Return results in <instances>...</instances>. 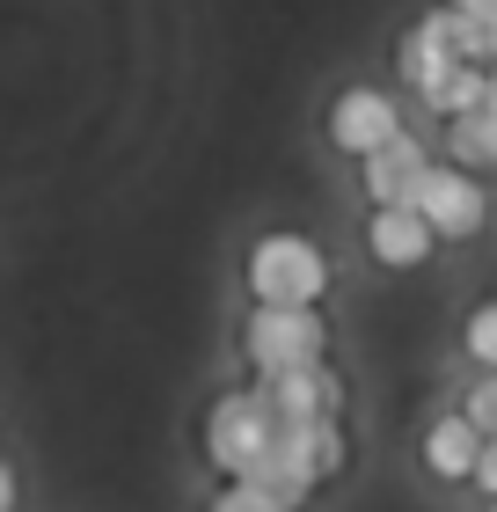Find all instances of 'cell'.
Returning a JSON list of instances; mask_svg holds the SVG:
<instances>
[{"instance_id": "1", "label": "cell", "mask_w": 497, "mask_h": 512, "mask_svg": "<svg viewBox=\"0 0 497 512\" xmlns=\"http://www.w3.org/2000/svg\"><path fill=\"white\" fill-rule=\"evenodd\" d=\"M242 286L249 308H322L329 293V249L300 227H278V235H256L242 256Z\"/></svg>"}, {"instance_id": "2", "label": "cell", "mask_w": 497, "mask_h": 512, "mask_svg": "<svg viewBox=\"0 0 497 512\" xmlns=\"http://www.w3.org/2000/svg\"><path fill=\"white\" fill-rule=\"evenodd\" d=\"M329 352V322L322 308H249L242 315V359L249 374H300V366H322Z\"/></svg>"}, {"instance_id": "3", "label": "cell", "mask_w": 497, "mask_h": 512, "mask_svg": "<svg viewBox=\"0 0 497 512\" xmlns=\"http://www.w3.org/2000/svg\"><path fill=\"white\" fill-rule=\"evenodd\" d=\"M249 395H256V410L271 417V439L344 417V381L329 374V359L322 366H300V374H264V381H249Z\"/></svg>"}, {"instance_id": "4", "label": "cell", "mask_w": 497, "mask_h": 512, "mask_svg": "<svg viewBox=\"0 0 497 512\" xmlns=\"http://www.w3.org/2000/svg\"><path fill=\"white\" fill-rule=\"evenodd\" d=\"M402 132H410L402 125V103L388 88H373V81H344L337 103H329V147L344 161H373L381 147H395Z\"/></svg>"}, {"instance_id": "5", "label": "cell", "mask_w": 497, "mask_h": 512, "mask_svg": "<svg viewBox=\"0 0 497 512\" xmlns=\"http://www.w3.org/2000/svg\"><path fill=\"white\" fill-rule=\"evenodd\" d=\"M264 454H271V417L256 410L249 388H227L220 403L205 410V461H212L227 483H242Z\"/></svg>"}, {"instance_id": "6", "label": "cell", "mask_w": 497, "mask_h": 512, "mask_svg": "<svg viewBox=\"0 0 497 512\" xmlns=\"http://www.w3.org/2000/svg\"><path fill=\"white\" fill-rule=\"evenodd\" d=\"M410 213L432 227V242H476L483 220H490V198H483V176L454 169V161H439L432 176H424V191Z\"/></svg>"}, {"instance_id": "7", "label": "cell", "mask_w": 497, "mask_h": 512, "mask_svg": "<svg viewBox=\"0 0 497 512\" xmlns=\"http://www.w3.org/2000/svg\"><path fill=\"white\" fill-rule=\"evenodd\" d=\"M454 66H461V30H454V15H446V8H424L410 30L395 37V81L410 88L417 103L432 96Z\"/></svg>"}, {"instance_id": "8", "label": "cell", "mask_w": 497, "mask_h": 512, "mask_svg": "<svg viewBox=\"0 0 497 512\" xmlns=\"http://www.w3.org/2000/svg\"><path fill=\"white\" fill-rule=\"evenodd\" d=\"M432 169H439V154L424 147V139L402 132L395 147H381L373 161H359V183H366L373 213H381V205H417V191H424V176H432Z\"/></svg>"}, {"instance_id": "9", "label": "cell", "mask_w": 497, "mask_h": 512, "mask_svg": "<svg viewBox=\"0 0 497 512\" xmlns=\"http://www.w3.org/2000/svg\"><path fill=\"white\" fill-rule=\"evenodd\" d=\"M359 235H366V256H373L381 271H424V264L439 256L432 227H424L410 205H381V213H366Z\"/></svg>"}, {"instance_id": "10", "label": "cell", "mask_w": 497, "mask_h": 512, "mask_svg": "<svg viewBox=\"0 0 497 512\" xmlns=\"http://www.w3.org/2000/svg\"><path fill=\"white\" fill-rule=\"evenodd\" d=\"M417 461H424V476H432V483H476L483 432L468 425L461 410H446V417H432V425H424V439H417Z\"/></svg>"}, {"instance_id": "11", "label": "cell", "mask_w": 497, "mask_h": 512, "mask_svg": "<svg viewBox=\"0 0 497 512\" xmlns=\"http://www.w3.org/2000/svg\"><path fill=\"white\" fill-rule=\"evenodd\" d=\"M249 491H264L271 505H286V512H307V498L322 491V476H315V461H307L293 439H271V454L256 461V469L242 476Z\"/></svg>"}, {"instance_id": "12", "label": "cell", "mask_w": 497, "mask_h": 512, "mask_svg": "<svg viewBox=\"0 0 497 512\" xmlns=\"http://www.w3.org/2000/svg\"><path fill=\"white\" fill-rule=\"evenodd\" d=\"M446 161L468 176H497V110H476V118L446 125Z\"/></svg>"}, {"instance_id": "13", "label": "cell", "mask_w": 497, "mask_h": 512, "mask_svg": "<svg viewBox=\"0 0 497 512\" xmlns=\"http://www.w3.org/2000/svg\"><path fill=\"white\" fill-rule=\"evenodd\" d=\"M424 110H432L439 125H454V118H476V110H490V66H454L432 96H424Z\"/></svg>"}, {"instance_id": "14", "label": "cell", "mask_w": 497, "mask_h": 512, "mask_svg": "<svg viewBox=\"0 0 497 512\" xmlns=\"http://www.w3.org/2000/svg\"><path fill=\"white\" fill-rule=\"evenodd\" d=\"M461 352H468L476 374H497V293L476 300V308L461 315Z\"/></svg>"}, {"instance_id": "15", "label": "cell", "mask_w": 497, "mask_h": 512, "mask_svg": "<svg viewBox=\"0 0 497 512\" xmlns=\"http://www.w3.org/2000/svg\"><path fill=\"white\" fill-rule=\"evenodd\" d=\"M461 417H468L483 439H497V374H476V381L461 388Z\"/></svg>"}, {"instance_id": "16", "label": "cell", "mask_w": 497, "mask_h": 512, "mask_svg": "<svg viewBox=\"0 0 497 512\" xmlns=\"http://www.w3.org/2000/svg\"><path fill=\"white\" fill-rule=\"evenodd\" d=\"M205 512H286V505H271L264 491H249V483H220Z\"/></svg>"}, {"instance_id": "17", "label": "cell", "mask_w": 497, "mask_h": 512, "mask_svg": "<svg viewBox=\"0 0 497 512\" xmlns=\"http://www.w3.org/2000/svg\"><path fill=\"white\" fill-rule=\"evenodd\" d=\"M476 491L497 505V439H483V461H476Z\"/></svg>"}, {"instance_id": "18", "label": "cell", "mask_w": 497, "mask_h": 512, "mask_svg": "<svg viewBox=\"0 0 497 512\" xmlns=\"http://www.w3.org/2000/svg\"><path fill=\"white\" fill-rule=\"evenodd\" d=\"M15 498H22V476H15V461H0V512H15Z\"/></svg>"}, {"instance_id": "19", "label": "cell", "mask_w": 497, "mask_h": 512, "mask_svg": "<svg viewBox=\"0 0 497 512\" xmlns=\"http://www.w3.org/2000/svg\"><path fill=\"white\" fill-rule=\"evenodd\" d=\"M446 15H497V0H439Z\"/></svg>"}, {"instance_id": "20", "label": "cell", "mask_w": 497, "mask_h": 512, "mask_svg": "<svg viewBox=\"0 0 497 512\" xmlns=\"http://www.w3.org/2000/svg\"><path fill=\"white\" fill-rule=\"evenodd\" d=\"M490 110H497V66H490Z\"/></svg>"}, {"instance_id": "21", "label": "cell", "mask_w": 497, "mask_h": 512, "mask_svg": "<svg viewBox=\"0 0 497 512\" xmlns=\"http://www.w3.org/2000/svg\"><path fill=\"white\" fill-rule=\"evenodd\" d=\"M490 512H497V505H490Z\"/></svg>"}]
</instances>
